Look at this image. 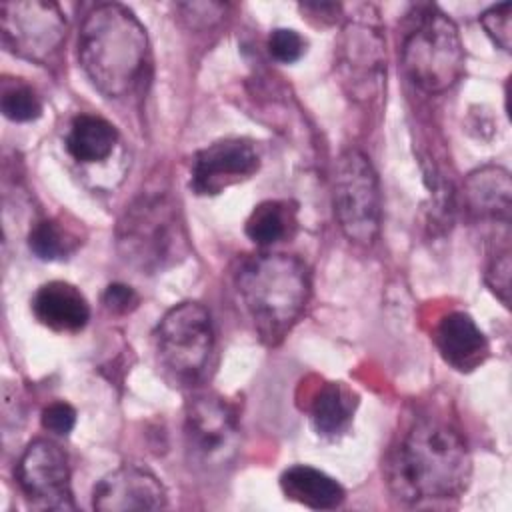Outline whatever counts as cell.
Returning <instances> with one entry per match:
<instances>
[{"label":"cell","instance_id":"6da1fadb","mask_svg":"<svg viewBox=\"0 0 512 512\" xmlns=\"http://www.w3.org/2000/svg\"><path fill=\"white\" fill-rule=\"evenodd\" d=\"M472 460L462 432L446 418L420 414L398 438L386 460L388 486L410 504L460 496Z\"/></svg>","mask_w":512,"mask_h":512},{"label":"cell","instance_id":"7a4b0ae2","mask_svg":"<svg viewBox=\"0 0 512 512\" xmlns=\"http://www.w3.org/2000/svg\"><path fill=\"white\" fill-rule=\"evenodd\" d=\"M148 52L146 28L122 4H98L82 22L80 66L94 88L108 98H124L140 86Z\"/></svg>","mask_w":512,"mask_h":512},{"label":"cell","instance_id":"3957f363","mask_svg":"<svg viewBox=\"0 0 512 512\" xmlns=\"http://www.w3.org/2000/svg\"><path fill=\"white\" fill-rule=\"evenodd\" d=\"M310 272L290 254L246 258L236 272L238 296L266 344H278L302 316L310 298Z\"/></svg>","mask_w":512,"mask_h":512},{"label":"cell","instance_id":"277c9868","mask_svg":"<svg viewBox=\"0 0 512 512\" xmlns=\"http://www.w3.org/2000/svg\"><path fill=\"white\" fill-rule=\"evenodd\" d=\"M116 248L126 264L144 274L180 264L190 240L176 198L160 188L140 192L118 218Z\"/></svg>","mask_w":512,"mask_h":512},{"label":"cell","instance_id":"5b68a950","mask_svg":"<svg viewBox=\"0 0 512 512\" xmlns=\"http://www.w3.org/2000/svg\"><path fill=\"white\" fill-rule=\"evenodd\" d=\"M404 72L420 90L438 94L464 74V44L458 26L436 6L418 10L402 44Z\"/></svg>","mask_w":512,"mask_h":512},{"label":"cell","instance_id":"8992f818","mask_svg":"<svg viewBox=\"0 0 512 512\" xmlns=\"http://www.w3.org/2000/svg\"><path fill=\"white\" fill-rule=\"evenodd\" d=\"M154 350L164 374L178 386H194L214 352L210 312L198 302L170 308L154 330Z\"/></svg>","mask_w":512,"mask_h":512},{"label":"cell","instance_id":"52a82bcc","mask_svg":"<svg viewBox=\"0 0 512 512\" xmlns=\"http://www.w3.org/2000/svg\"><path fill=\"white\" fill-rule=\"evenodd\" d=\"M332 206L342 234L356 244H372L380 232L382 196L378 174L360 150L338 156L332 174Z\"/></svg>","mask_w":512,"mask_h":512},{"label":"cell","instance_id":"ba28073f","mask_svg":"<svg viewBox=\"0 0 512 512\" xmlns=\"http://www.w3.org/2000/svg\"><path fill=\"white\" fill-rule=\"evenodd\" d=\"M66 16L56 2L24 0L0 4L2 44L16 56L46 62L66 36Z\"/></svg>","mask_w":512,"mask_h":512},{"label":"cell","instance_id":"9c48e42d","mask_svg":"<svg viewBox=\"0 0 512 512\" xmlns=\"http://www.w3.org/2000/svg\"><path fill=\"white\" fill-rule=\"evenodd\" d=\"M184 436L190 456L206 466L220 468L238 452V418L234 408L216 394H198L186 406Z\"/></svg>","mask_w":512,"mask_h":512},{"label":"cell","instance_id":"30bf717a","mask_svg":"<svg viewBox=\"0 0 512 512\" xmlns=\"http://www.w3.org/2000/svg\"><path fill=\"white\" fill-rule=\"evenodd\" d=\"M18 486L34 510H74L70 466L64 450L50 440H32L16 468Z\"/></svg>","mask_w":512,"mask_h":512},{"label":"cell","instance_id":"8fae6325","mask_svg":"<svg viewBox=\"0 0 512 512\" xmlns=\"http://www.w3.org/2000/svg\"><path fill=\"white\" fill-rule=\"evenodd\" d=\"M260 168L256 148L244 138H224L198 150L192 160L190 188L198 196H216L252 178Z\"/></svg>","mask_w":512,"mask_h":512},{"label":"cell","instance_id":"7c38bea8","mask_svg":"<svg viewBox=\"0 0 512 512\" xmlns=\"http://www.w3.org/2000/svg\"><path fill=\"white\" fill-rule=\"evenodd\" d=\"M386 68L384 38L370 20H350L340 38V70L354 96H372Z\"/></svg>","mask_w":512,"mask_h":512},{"label":"cell","instance_id":"4fadbf2b","mask_svg":"<svg viewBox=\"0 0 512 512\" xmlns=\"http://www.w3.org/2000/svg\"><path fill=\"white\" fill-rule=\"evenodd\" d=\"M92 506L100 512L160 510L166 506V490L150 470L124 464L94 486Z\"/></svg>","mask_w":512,"mask_h":512},{"label":"cell","instance_id":"5bb4252c","mask_svg":"<svg viewBox=\"0 0 512 512\" xmlns=\"http://www.w3.org/2000/svg\"><path fill=\"white\" fill-rule=\"evenodd\" d=\"M434 342L444 362L460 372L478 368L490 350L484 332L476 326L470 314L460 310L446 314L438 322Z\"/></svg>","mask_w":512,"mask_h":512},{"label":"cell","instance_id":"9a60e30c","mask_svg":"<svg viewBox=\"0 0 512 512\" xmlns=\"http://www.w3.org/2000/svg\"><path fill=\"white\" fill-rule=\"evenodd\" d=\"M32 312L40 324L54 332H78L90 320V306L84 294L62 280L46 282L36 290Z\"/></svg>","mask_w":512,"mask_h":512},{"label":"cell","instance_id":"2e32d148","mask_svg":"<svg viewBox=\"0 0 512 512\" xmlns=\"http://www.w3.org/2000/svg\"><path fill=\"white\" fill-rule=\"evenodd\" d=\"M464 198L480 218H496L504 224L510 218L512 206V182L506 168L484 166L474 170L464 182Z\"/></svg>","mask_w":512,"mask_h":512},{"label":"cell","instance_id":"e0dca14e","mask_svg":"<svg viewBox=\"0 0 512 512\" xmlns=\"http://www.w3.org/2000/svg\"><path fill=\"white\" fill-rule=\"evenodd\" d=\"M280 488L288 500L312 510H334L344 502V488L326 472L296 464L282 472Z\"/></svg>","mask_w":512,"mask_h":512},{"label":"cell","instance_id":"ac0fdd59","mask_svg":"<svg viewBox=\"0 0 512 512\" xmlns=\"http://www.w3.org/2000/svg\"><path fill=\"white\" fill-rule=\"evenodd\" d=\"M118 142V132L102 116L78 114L66 136V150L76 162L94 164L106 160Z\"/></svg>","mask_w":512,"mask_h":512},{"label":"cell","instance_id":"d6986e66","mask_svg":"<svg viewBox=\"0 0 512 512\" xmlns=\"http://www.w3.org/2000/svg\"><path fill=\"white\" fill-rule=\"evenodd\" d=\"M356 404V396L342 382L324 384L318 390L310 410V420L316 434L330 440L346 434L352 426Z\"/></svg>","mask_w":512,"mask_h":512},{"label":"cell","instance_id":"ffe728a7","mask_svg":"<svg viewBox=\"0 0 512 512\" xmlns=\"http://www.w3.org/2000/svg\"><path fill=\"white\" fill-rule=\"evenodd\" d=\"M296 208L286 200L260 202L246 220V236L258 246H272L292 234Z\"/></svg>","mask_w":512,"mask_h":512},{"label":"cell","instance_id":"44dd1931","mask_svg":"<svg viewBox=\"0 0 512 512\" xmlns=\"http://www.w3.org/2000/svg\"><path fill=\"white\" fill-rule=\"evenodd\" d=\"M28 246L40 260H62L78 246L76 236L58 220H42L28 234Z\"/></svg>","mask_w":512,"mask_h":512},{"label":"cell","instance_id":"7402d4cb","mask_svg":"<svg viewBox=\"0 0 512 512\" xmlns=\"http://www.w3.org/2000/svg\"><path fill=\"white\" fill-rule=\"evenodd\" d=\"M2 112L12 122H32L42 114V102L30 86L16 84L2 94Z\"/></svg>","mask_w":512,"mask_h":512},{"label":"cell","instance_id":"603a6c76","mask_svg":"<svg viewBox=\"0 0 512 512\" xmlns=\"http://www.w3.org/2000/svg\"><path fill=\"white\" fill-rule=\"evenodd\" d=\"M480 24L484 26L486 34L492 38V42L502 48L504 52H510L512 44V4L502 2L480 16Z\"/></svg>","mask_w":512,"mask_h":512},{"label":"cell","instance_id":"cb8c5ba5","mask_svg":"<svg viewBox=\"0 0 512 512\" xmlns=\"http://www.w3.org/2000/svg\"><path fill=\"white\" fill-rule=\"evenodd\" d=\"M268 52L282 64L300 60L306 52V40L292 28H276L268 38Z\"/></svg>","mask_w":512,"mask_h":512},{"label":"cell","instance_id":"d4e9b609","mask_svg":"<svg viewBox=\"0 0 512 512\" xmlns=\"http://www.w3.org/2000/svg\"><path fill=\"white\" fill-rule=\"evenodd\" d=\"M510 270H512L510 250L504 248L492 256L488 272H486L488 286L502 300L504 306H508V302H510Z\"/></svg>","mask_w":512,"mask_h":512},{"label":"cell","instance_id":"484cf974","mask_svg":"<svg viewBox=\"0 0 512 512\" xmlns=\"http://www.w3.org/2000/svg\"><path fill=\"white\" fill-rule=\"evenodd\" d=\"M42 426L56 436H68L76 426V410L68 402H52L42 410Z\"/></svg>","mask_w":512,"mask_h":512},{"label":"cell","instance_id":"4316f807","mask_svg":"<svg viewBox=\"0 0 512 512\" xmlns=\"http://www.w3.org/2000/svg\"><path fill=\"white\" fill-rule=\"evenodd\" d=\"M102 302L104 306L110 310V312H116V314H124V312H130L132 308H136L138 304V294L126 286V284H110L104 294H102Z\"/></svg>","mask_w":512,"mask_h":512}]
</instances>
